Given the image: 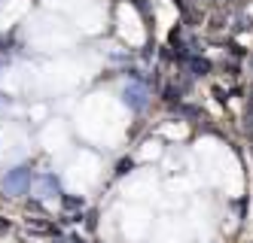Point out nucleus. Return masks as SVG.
<instances>
[{
  "instance_id": "1",
  "label": "nucleus",
  "mask_w": 253,
  "mask_h": 243,
  "mask_svg": "<svg viewBox=\"0 0 253 243\" xmlns=\"http://www.w3.org/2000/svg\"><path fill=\"white\" fill-rule=\"evenodd\" d=\"M189 70L195 73V76H205V73H211V61H205V58H189Z\"/></svg>"
},
{
  "instance_id": "2",
  "label": "nucleus",
  "mask_w": 253,
  "mask_h": 243,
  "mask_svg": "<svg viewBox=\"0 0 253 243\" xmlns=\"http://www.w3.org/2000/svg\"><path fill=\"white\" fill-rule=\"evenodd\" d=\"M125 104H131L134 109L143 106V98H140V88H131V91H125Z\"/></svg>"
},
{
  "instance_id": "3",
  "label": "nucleus",
  "mask_w": 253,
  "mask_h": 243,
  "mask_svg": "<svg viewBox=\"0 0 253 243\" xmlns=\"http://www.w3.org/2000/svg\"><path fill=\"white\" fill-rule=\"evenodd\" d=\"M61 201H64V207H70V210H77V207H83V198H67V195H64Z\"/></svg>"
},
{
  "instance_id": "4",
  "label": "nucleus",
  "mask_w": 253,
  "mask_h": 243,
  "mask_svg": "<svg viewBox=\"0 0 253 243\" xmlns=\"http://www.w3.org/2000/svg\"><path fill=\"white\" fill-rule=\"evenodd\" d=\"M131 3H134L137 9H147V6H143V0H131Z\"/></svg>"
}]
</instances>
